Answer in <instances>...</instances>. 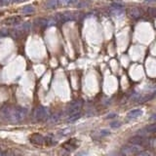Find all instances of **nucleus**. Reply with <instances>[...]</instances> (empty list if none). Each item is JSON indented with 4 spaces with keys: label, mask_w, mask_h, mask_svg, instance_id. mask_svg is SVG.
I'll return each instance as SVG.
<instances>
[{
    "label": "nucleus",
    "mask_w": 156,
    "mask_h": 156,
    "mask_svg": "<svg viewBox=\"0 0 156 156\" xmlns=\"http://www.w3.org/2000/svg\"><path fill=\"white\" fill-rule=\"evenodd\" d=\"M116 114L115 113H111L110 115H107L106 116V119H109V118H113V117H115Z\"/></svg>",
    "instance_id": "obj_29"
},
{
    "label": "nucleus",
    "mask_w": 156,
    "mask_h": 156,
    "mask_svg": "<svg viewBox=\"0 0 156 156\" xmlns=\"http://www.w3.org/2000/svg\"><path fill=\"white\" fill-rule=\"evenodd\" d=\"M58 17H59L58 18L59 20L65 22H68V20H73L75 18V16L71 13H65V14H59Z\"/></svg>",
    "instance_id": "obj_12"
},
{
    "label": "nucleus",
    "mask_w": 156,
    "mask_h": 156,
    "mask_svg": "<svg viewBox=\"0 0 156 156\" xmlns=\"http://www.w3.org/2000/svg\"><path fill=\"white\" fill-rule=\"evenodd\" d=\"M44 143L47 144V145H54V144H56L57 141H55V139L53 137H45Z\"/></svg>",
    "instance_id": "obj_19"
},
{
    "label": "nucleus",
    "mask_w": 156,
    "mask_h": 156,
    "mask_svg": "<svg viewBox=\"0 0 156 156\" xmlns=\"http://www.w3.org/2000/svg\"><path fill=\"white\" fill-rule=\"evenodd\" d=\"M127 15L129 16L131 19L137 20L143 17V11L141 8H139V7H130V8L127 9Z\"/></svg>",
    "instance_id": "obj_5"
},
{
    "label": "nucleus",
    "mask_w": 156,
    "mask_h": 156,
    "mask_svg": "<svg viewBox=\"0 0 156 156\" xmlns=\"http://www.w3.org/2000/svg\"><path fill=\"white\" fill-rule=\"evenodd\" d=\"M124 12V10H123V8L122 7H121L120 5H118V4H117V5H113L111 7V9H110V13L112 14V15H121V14H122Z\"/></svg>",
    "instance_id": "obj_15"
},
{
    "label": "nucleus",
    "mask_w": 156,
    "mask_h": 156,
    "mask_svg": "<svg viewBox=\"0 0 156 156\" xmlns=\"http://www.w3.org/2000/svg\"><path fill=\"white\" fill-rule=\"evenodd\" d=\"M82 105H83V100H73V102H71L67 105L65 113L67 114L68 116L72 115V114H75V113H78V112H80V110H81Z\"/></svg>",
    "instance_id": "obj_3"
},
{
    "label": "nucleus",
    "mask_w": 156,
    "mask_h": 156,
    "mask_svg": "<svg viewBox=\"0 0 156 156\" xmlns=\"http://www.w3.org/2000/svg\"><path fill=\"white\" fill-rule=\"evenodd\" d=\"M12 3V0H0V6H7Z\"/></svg>",
    "instance_id": "obj_26"
},
{
    "label": "nucleus",
    "mask_w": 156,
    "mask_h": 156,
    "mask_svg": "<svg viewBox=\"0 0 156 156\" xmlns=\"http://www.w3.org/2000/svg\"><path fill=\"white\" fill-rule=\"evenodd\" d=\"M87 6H89L88 1H82V2H80V3L77 5L78 8H81V7H87Z\"/></svg>",
    "instance_id": "obj_27"
},
{
    "label": "nucleus",
    "mask_w": 156,
    "mask_h": 156,
    "mask_svg": "<svg viewBox=\"0 0 156 156\" xmlns=\"http://www.w3.org/2000/svg\"><path fill=\"white\" fill-rule=\"evenodd\" d=\"M81 117V113L80 112H78V113H75V114H72V115L68 116L67 118V122L69 123H72V122H75V121H77L78 119Z\"/></svg>",
    "instance_id": "obj_18"
},
{
    "label": "nucleus",
    "mask_w": 156,
    "mask_h": 156,
    "mask_svg": "<svg viewBox=\"0 0 156 156\" xmlns=\"http://www.w3.org/2000/svg\"><path fill=\"white\" fill-rule=\"evenodd\" d=\"M1 114L6 120L11 121V122H20L26 117L27 110L24 107H8L3 106L1 109Z\"/></svg>",
    "instance_id": "obj_1"
},
{
    "label": "nucleus",
    "mask_w": 156,
    "mask_h": 156,
    "mask_svg": "<svg viewBox=\"0 0 156 156\" xmlns=\"http://www.w3.org/2000/svg\"><path fill=\"white\" fill-rule=\"evenodd\" d=\"M27 0H12L13 3H20V2H26Z\"/></svg>",
    "instance_id": "obj_28"
},
{
    "label": "nucleus",
    "mask_w": 156,
    "mask_h": 156,
    "mask_svg": "<svg viewBox=\"0 0 156 156\" xmlns=\"http://www.w3.org/2000/svg\"><path fill=\"white\" fill-rule=\"evenodd\" d=\"M143 151V146L139 145V144H130V145H125L122 147L121 152L124 155H129V154H135V153H139Z\"/></svg>",
    "instance_id": "obj_4"
},
{
    "label": "nucleus",
    "mask_w": 156,
    "mask_h": 156,
    "mask_svg": "<svg viewBox=\"0 0 156 156\" xmlns=\"http://www.w3.org/2000/svg\"><path fill=\"white\" fill-rule=\"evenodd\" d=\"M77 156H88V154L86 152H80Z\"/></svg>",
    "instance_id": "obj_30"
},
{
    "label": "nucleus",
    "mask_w": 156,
    "mask_h": 156,
    "mask_svg": "<svg viewBox=\"0 0 156 156\" xmlns=\"http://www.w3.org/2000/svg\"><path fill=\"white\" fill-rule=\"evenodd\" d=\"M120 126H121V123L118 122V121H114V122L110 123V127L114 128V129H116V128H119Z\"/></svg>",
    "instance_id": "obj_25"
},
{
    "label": "nucleus",
    "mask_w": 156,
    "mask_h": 156,
    "mask_svg": "<svg viewBox=\"0 0 156 156\" xmlns=\"http://www.w3.org/2000/svg\"><path fill=\"white\" fill-rule=\"evenodd\" d=\"M50 116L49 108L43 105H40L34 110L33 118L36 122H43V121H47Z\"/></svg>",
    "instance_id": "obj_2"
},
{
    "label": "nucleus",
    "mask_w": 156,
    "mask_h": 156,
    "mask_svg": "<svg viewBox=\"0 0 156 156\" xmlns=\"http://www.w3.org/2000/svg\"><path fill=\"white\" fill-rule=\"evenodd\" d=\"M73 141L74 139H69L68 141H66L65 143H63V148L67 151V152H69V151H72V150H74L75 148L77 147V145H76V143H74L72 144L73 143Z\"/></svg>",
    "instance_id": "obj_13"
},
{
    "label": "nucleus",
    "mask_w": 156,
    "mask_h": 156,
    "mask_svg": "<svg viewBox=\"0 0 156 156\" xmlns=\"http://www.w3.org/2000/svg\"><path fill=\"white\" fill-rule=\"evenodd\" d=\"M145 1H148V2H150V1H154V0H145Z\"/></svg>",
    "instance_id": "obj_31"
},
{
    "label": "nucleus",
    "mask_w": 156,
    "mask_h": 156,
    "mask_svg": "<svg viewBox=\"0 0 156 156\" xmlns=\"http://www.w3.org/2000/svg\"><path fill=\"white\" fill-rule=\"evenodd\" d=\"M34 11H35V9H34V7L31 5H26L22 9V13L24 14V15L32 14V13H34Z\"/></svg>",
    "instance_id": "obj_16"
},
{
    "label": "nucleus",
    "mask_w": 156,
    "mask_h": 156,
    "mask_svg": "<svg viewBox=\"0 0 156 156\" xmlns=\"http://www.w3.org/2000/svg\"><path fill=\"white\" fill-rule=\"evenodd\" d=\"M0 156H2V154H1V152H0Z\"/></svg>",
    "instance_id": "obj_32"
},
{
    "label": "nucleus",
    "mask_w": 156,
    "mask_h": 156,
    "mask_svg": "<svg viewBox=\"0 0 156 156\" xmlns=\"http://www.w3.org/2000/svg\"><path fill=\"white\" fill-rule=\"evenodd\" d=\"M59 4H63V5H71L77 2V0H58Z\"/></svg>",
    "instance_id": "obj_20"
},
{
    "label": "nucleus",
    "mask_w": 156,
    "mask_h": 156,
    "mask_svg": "<svg viewBox=\"0 0 156 156\" xmlns=\"http://www.w3.org/2000/svg\"><path fill=\"white\" fill-rule=\"evenodd\" d=\"M137 156H153V154L149 151H141V152H139Z\"/></svg>",
    "instance_id": "obj_24"
},
{
    "label": "nucleus",
    "mask_w": 156,
    "mask_h": 156,
    "mask_svg": "<svg viewBox=\"0 0 156 156\" xmlns=\"http://www.w3.org/2000/svg\"><path fill=\"white\" fill-rule=\"evenodd\" d=\"M59 5V1L58 0H48L46 2V7L49 9H54Z\"/></svg>",
    "instance_id": "obj_17"
},
{
    "label": "nucleus",
    "mask_w": 156,
    "mask_h": 156,
    "mask_svg": "<svg viewBox=\"0 0 156 156\" xmlns=\"http://www.w3.org/2000/svg\"><path fill=\"white\" fill-rule=\"evenodd\" d=\"M20 22V17H9L6 20H4L2 22V24H6V26H17Z\"/></svg>",
    "instance_id": "obj_9"
},
{
    "label": "nucleus",
    "mask_w": 156,
    "mask_h": 156,
    "mask_svg": "<svg viewBox=\"0 0 156 156\" xmlns=\"http://www.w3.org/2000/svg\"><path fill=\"white\" fill-rule=\"evenodd\" d=\"M147 13L150 17H153V18L156 17V8H149L147 10Z\"/></svg>",
    "instance_id": "obj_22"
},
{
    "label": "nucleus",
    "mask_w": 156,
    "mask_h": 156,
    "mask_svg": "<svg viewBox=\"0 0 156 156\" xmlns=\"http://www.w3.org/2000/svg\"><path fill=\"white\" fill-rule=\"evenodd\" d=\"M35 24H37L38 26H54V24H56V22L52 20H47V19L40 18V19H37L35 20Z\"/></svg>",
    "instance_id": "obj_8"
},
{
    "label": "nucleus",
    "mask_w": 156,
    "mask_h": 156,
    "mask_svg": "<svg viewBox=\"0 0 156 156\" xmlns=\"http://www.w3.org/2000/svg\"><path fill=\"white\" fill-rule=\"evenodd\" d=\"M143 114V111L141 109H133L131 110L129 113H128V118L129 119H135V118H137Z\"/></svg>",
    "instance_id": "obj_14"
},
{
    "label": "nucleus",
    "mask_w": 156,
    "mask_h": 156,
    "mask_svg": "<svg viewBox=\"0 0 156 156\" xmlns=\"http://www.w3.org/2000/svg\"><path fill=\"white\" fill-rule=\"evenodd\" d=\"M70 133H72L71 128H66V129H63L61 131V135H63V136H67V135H70Z\"/></svg>",
    "instance_id": "obj_21"
},
{
    "label": "nucleus",
    "mask_w": 156,
    "mask_h": 156,
    "mask_svg": "<svg viewBox=\"0 0 156 156\" xmlns=\"http://www.w3.org/2000/svg\"><path fill=\"white\" fill-rule=\"evenodd\" d=\"M0 36H1V35H0Z\"/></svg>",
    "instance_id": "obj_33"
},
{
    "label": "nucleus",
    "mask_w": 156,
    "mask_h": 156,
    "mask_svg": "<svg viewBox=\"0 0 156 156\" xmlns=\"http://www.w3.org/2000/svg\"><path fill=\"white\" fill-rule=\"evenodd\" d=\"M110 133H109V131L108 130H100V132H98V135H100V137H105V136H107V135H109Z\"/></svg>",
    "instance_id": "obj_23"
},
{
    "label": "nucleus",
    "mask_w": 156,
    "mask_h": 156,
    "mask_svg": "<svg viewBox=\"0 0 156 156\" xmlns=\"http://www.w3.org/2000/svg\"><path fill=\"white\" fill-rule=\"evenodd\" d=\"M29 141L32 144H34V145H42V144H44L45 137L41 134L34 133V134H32L29 137Z\"/></svg>",
    "instance_id": "obj_7"
},
{
    "label": "nucleus",
    "mask_w": 156,
    "mask_h": 156,
    "mask_svg": "<svg viewBox=\"0 0 156 156\" xmlns=\"http://www.w3.org/2000/svg\"><path fill=\"white\" fill-rule=\"evenodd\" d=\"M156 134V124H151V125L146 126L144 129L139 132V135L143 137H146L149 135H155Z\"/></svg>",
    "instance_id": "obj_6"
},
{
    "label": "nucleus",
    "mask_w": 156,
    "mask_h": 156,
    "mask_svg": "<svg viewBox=\"0 0 156 156\" xmlns=\"http://www.w3.org/2000/svg\"><path fill=\"white\" fill-rule=\"evenodd\" d=\"M129 141L133 144H139V145L141 146H143L145 143H148L147 139H145V137H133L132 139H129Z\"/></svg>",
    "instance_id": "obj_10"
},
{
    "label": "nucleus",
    "mask_w": 156,
    "mask_h": 156,
    "mask_svg": "<svg viewBox=\"0 0 156 156\" xmlns=\"http://www.w3.org/2000/svg\"><path fill=\"white\" fill-rule=\"evenodd\" d=\"M61 115H63V112H56V113H54V114H50V116L47 121L50 124H56L61 120Z\"/></svg>",
    "instance_id": "obj_11"
}]
</instances>
